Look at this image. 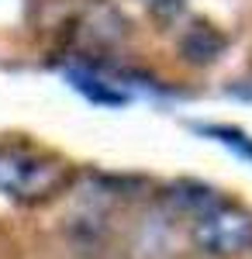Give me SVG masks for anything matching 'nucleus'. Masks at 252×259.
<instances>
[{"label": "nucleus", "mask_w": 252, "mask_h": 259, "mask_svg": "<svg viewBox=\"0 0 252 259\" xmlns=\"http://www.w3.org/2000/svg\"><path fill=\"white\" fill-rule=\"evenodd\" d=\"M166 200H170V207H173L176 214L194 218V214H200L204 207H211L218 197H214L207 187H197V183H176L173 190L166 194Z\"/></svg>", "instance_id": "39448f33"}, {"label": "nucleus", "mask_w": 252, "mask_h": 259, "mask_svg": "<svg viewBox=\"0 0 252 259\" xmlns=\"http://www.w3.org/2000/svg\"><path fill=\"white\" fill-rule=\"evenodd\" d=\"M138 11L159 28H173L176 21L187 14V0H135Z\"/></svg>", "instance_id": "423d86ee"}, {"label": "nucleus", "mask_w": 252, "mask_h": 259, "mask_svg": "<svg viewBox=\"0 0 252 259\" xmlns=\"http://www.w3.org/2000/svg\"><path fill=\"white\" fill-rule=\"evenodd\" d=\"M73 187V166L35 142H0V194L18 204H45Z\"/></svg>", "instance_id": "f257e3e1"}, {"label": "nucleus", "mask_w": 252, "mask_h": 259, "mask_svg": "<svg viewBox=\"0 0 252 259\" xmlns=\"http://www.w3.org/2000/svg\"><path fill=\"white\" fill-rule=\"evenodd\" d=\"M228 49V35L204 18L187 21L176 35V56L190 66H214Z\"/></svg>", "instance_id": "7ed1b4c3"}, {"label": "nucleus", "mask_w": 252, "mask_h": 259, "mask_svg": "<svg viewBox=\"0 0 252 259\" xmlns=\"http://www.w3.org/2000/svg\"><path fill=\"white\" fill-rule=\"evenodd\" d=\"M76 38L83 49H97V52H114L121 41L128 38L124 21L117 18L114 7H94L87 11L76 28Z\"/></svg>", "instance_id": "20e7f679"}, {"label": "nucleus", "mask_w": 252, "mask_h": 259, "mask_svg": "<svg viewBox=\"0 0 252 259\" xmlns=\"http://www.w3.org/2000/svg\"><path fill=\"white\" fill-rule=\"evenodd\" d=\"M187 235L204 259H245L252 252V211L232 200H214L190 218Z\"/></svg>", "instance_id": "f03ea898"}]
</instances>
